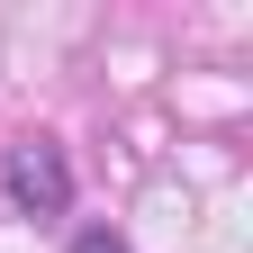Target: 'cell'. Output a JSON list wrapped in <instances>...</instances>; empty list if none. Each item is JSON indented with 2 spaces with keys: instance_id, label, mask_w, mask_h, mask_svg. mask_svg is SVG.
Returning <instances> with one entry per match:
<instances>
[{
  "instance_id": "cell-1",
  "label": "cell",
  "mask_w": 253,
  "mask_h": 253,
  "mask_svg": "<svg viewBox=\"0 0 253 253\" xmlns=\"http://www.w3.org/2000/svg\"><path fill=\"white\" fill-rule=\"evenodd\" d=\"M0 190H9L18 217H63L73 208V163H63V145L54 136H18L0 154Z\"/></svg>"
},
{
  "instance_id": "cell-2",
  "label": "cell",
  "mask_w": 253,
  "mask_h": 253,
  "mask_svg": "<svg viewBox=\"0 0 253 253\" xmlns=\"http://www.w3.org/2000/svg\"><path fill=\"white\" fill-rule=\"evenodd\" d=\"M73 253H126V244H118L109 226H82V235H73Z\"/></svg>"
}]
</instances>
